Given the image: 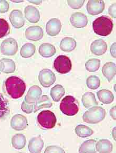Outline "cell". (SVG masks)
<instances>
[{"mask_svg": "<svg viewBox=\"0 0 116 153\" xmlns=\"http://www.w3.org/2000/svg\"><path fill=\"white\" fill-rule=\"evenodd\" d=\"M11 128L13 130L20 131L25 130L28 126V120L23 115L18 114L13 116L10 122Z\"/></svg>", "mask_w": 116, "mask_h": 153, "instance_id": "11", "label": "cell"}, {"mask_svg": "<svg viewBox=\"0 0 116 153\" xmlns=\"http://www.w3.org/2000/svg\"><path fill=\"white\" fill-rule=\"evenodd\" d=\"M9 10V4L7 1H0V13H6Z\"/></svg>", "mask_w": 116, "mask_h": 153, "instance_id": "39", "label": "cell"}, {"mask_svg": "<svg viewBox=\"0 0 116 153\" xmlns=\"http://www.w3.org/2000/svg\"><path fill=\"white\" fill-rule=\"evenodd\" d=\"M79 104L75 98L67 96L63 98L60 103V110L62 113L68 116H74L79 110Z\"/></svg>", "mask_w": 116, "mask_h": 153, "instance_id": "4", "label": "cell"}, {"mask_svg": "<svg viewBox=\"0 0 116 153\" xmlns=\"http://www.w3.org/2000/svg\"><path fill=\"white\" fill-rule=\"evenodd\" d=\"M95 147L98 153H111L113 149V145L110 140L102 139L96 143Z\"/></svg>", "mask_w": 116, "mask_h": 153, "instance_id": "22", "label": "cell"}, {"mask_svg": "<svg viewBox=\"0 0 116 153\" xmlns=\"http://www.w3.org/2000/svg\"><path fill=\"white\" fill-rule=\"evenodd\" d=\"M62 27L60 21L56 18L50 19L46 24V31L47 34L51 36H56L58 35Z\"/></svg>", "mask_w": 116, "mask_h": 153, "instance_id": "14", "label": "cell"}, {"mask_svg": "<svg viewBox=\"0 0 116 153\" xmlns=\"http://www.w3.org/2000/svg\"><path fill=\"white\" fill-rule=\"evenodd\" d=\"M110 115L113 119L116 120V106H114L110 111Z\"/></svg>", "mask_w": 116, "mask_h": 153, "instance_id": "42", "label": "cell"}, {"mask_svg": "<svg viewBox=\"0 0 116 153\" xmlns=\"http://www.w3.org/2000/svg\"><path fill=\"white\" fill-rule=\"evenodd\" d=\"M44 153H65V151L60 147L57 146H50L45 149Z\"/></svg>", "mask_w": 116, "mask_h": 153, "instance_id": "38", "label": "cell"}, {"mask_svg": "<svg viewBox=\"0 0 116 153\" xmlns=\"http://www.w3.org/2000/svg\"><path fill=\"white\" fill-rule=\"evenodd\" d=\"M36 51L35 45L31 43H26L22 47L20 54L23 58H28L34 55Z\"/></svg>", "mask_w": 116, "mask_h": 153, "instance_id": "30", "label": "cell"}, {"mask_svg": "<svg viewBox=\"0 0 116 153\" xmlns=\"http://www.w3.org/2000/svg\"><path fill=\"white\" fill-rule=\"evenodd\" d=\"M107 49V45L102 39L95 40L90 45V51L95 55H103L106 52Z\"/></svg>", "mask_w": 116, "mask_h": 153, "instance_id": "15", "label": "cell"}, {"mask_svg": "<svg viewBox=\"0 0 116 153\" xmlns=\"http://www.w3.org/2000/svg\"><path fill=\"white\" fill-rule=\"evenodd\" d=\"M110 53L113 57L116 58V43L113 44L111 46Z\"/></svg>", "mask_w": 116, "mask_h": 153, "instance_id": "41", "label": "cell"}, {"mask_svg": "<svg viewBox=\"0 0 116 153\" xmlns=\"http://www.w3.org/2000/svg\"><path fill=\"white\" fill-rule=\"evenodd\" d=\"M109 13L112 17L116 19V3L112 5L109 9Z\"/></svg>", "mask_w": 116, "mask_h": 153, "instance_id": "40", "label": "cell"}, {"mask_svg": "<svg viewBox=\"0 0 116 153\" xmlns=\"http://www.w3.org/2000/svg\"><path fill=\"white\" fill-rule=\"evenodd\" d=\"M5 88L11 98L17 99L23 96L26 86L23 80L17 76H11L5 81Z\"/></svg>", "mask_w": 116, "mask_h": 153, "instance_id": "1", "label": "cell"}, {"mask_svg": "<svg viewBox=\"0 0 116 153\" xmlns=\"http://www.w3.org/2000/svg\"><path fill=\"white\" fill-rule=\"evenodd\" d=\"M44 141L40 135L35 137L32 138L29 142L28 151H30V153H41L44 147Z\"/></svg>", "mask_w": 116, "mask_h": 153, "instance_id": "18", "label": "cell"}, {"mask_svg": "<svg viewBox=\"0 0 116 153\" xmlns=\"http://www.w3.org/2000/svg\"><path fill=\"white\" fill-rule=\"evenodd\" d=\"M25 17L32 23H36L40 19V14L38 9L32 5H28L24 10Z\"/></svg>", "mask_w": 116, "mask_h": 153, "instance_id": "17", "label": "cell"}, {"mask_svg": "<svg viewBox=\"0 0 116 153\" xmlns=\"http://www.w3.org/2000/svg\"><path fill=\"white\" fill-rule=\"evenodd\" d=\"M114 27L112 19L107 16L98 17L92 23V28L96 34L101 36H107L111 34Z\"/></svg>", "mask_w": 116, "mask_h": 153, "instance_id": "2", "label": "cell"}, {"mask_svg": "<svg viewBox=\"0 0 116 153\" xmlns=\"http://www.w3.org/2000/svg\"><path fill=\"white\" fill-rule=\"evenodd\" d=\"M1 74V71H0V74Z\"/></svg>", "mask_w": 116, "mask_h": 153, "instance_id": "44", "label": "cell"}, {"mask_svg": "<svg viewBox=\"0 0 116 153\" xmlns=\"http://www.w3.org/2000/svg\"><path fill=\"white\" fill-rule=\"evenodd\" d=\"M70 22L74 27L78 28L85 27L88 23V19L85 14L80 12H76L71 15Z\"/></svg>", "mask_w": 116, "mask_h": 153, "instance_id": "13", "label": "cell"}, {"mask_svg": "<svg viewBox=\"0 0 116 153\" xmlns=\"http://www.w3.org/2000/svg\"><path fill=\"white\" fill-rule=\"evenodd\" d=\"M85 1H67V3L69 6L71 7V9H79L81 8L85 3Z\"/></svg>", "mask_w": 116, "mask_h": 153, "instance_id": "36", "label": "cell"}, {"mask_svg": "<svg viewBox=\"0 0 116 153\" xmlns=\"http://www.w3.org/2000/svg\"><path fill=\"white\" fill-rule=\"evenodd\" d=\"M39 52L43 57L50 58L56 53V49L54 45L50 43H44L39 47Z\"/></svg>", "mask_w": 116, "mask_h": 153, "instance_id": "23", "label": "cell"}, {"mask_svg": "<svg viewBox=\"0 0 116 153\" xmlns=\"http://www.w3.org/2000/svg\"><path fill=\"white\" fill-rule=\"evenodd\" d=\"M39 80L44 87H50L56 81L55 74L49 69H43L39 72Z\"/></svg>", "mask_w": 116, "mask_h": 153, "instance_id": "8", "label": "cell"}, {"mask_svg": "<svg viewBox=\"0 0 116 153\" xmlns=\"http://www.w3.org/2000/svg\"><path fill=\"white\" fill-rule=\"evenodd\" d=\"M10 21L13 27L19 29L22 27L25 24V19L21 11L19 10H14L10 14Z\"/></svg>", "mask_w": 116, "mask_h": 153, "instance_id": "12", "label": "cell"}, {"mask_svg": "<svg viewBox=\"0 0 116 153\" xmlns=\"http://www.w3.org/2000/svg\"><path fill=\"white\" fill-rule=\"evenodd\" d=\"M37 121L43 128L51 129L56 125V117L53 112L49 110L42 111L37 116Z\"/></svg>", "mask_w": 116, "mask_h": 153, "instance_id": "5", "label": "cell"}, {"mask_svg": "<svg viewBox=\"0 0 116 153\" xmlns=\"http://www.w3.org/2000/svg\"><path fill=\"white\" fill-rule=\"evenodd\" d=\"M16 69V65L13 60L2 58L0 60V71L4 74L13 73Z\"/></svg>", "mask_w": 116, "mask_h": 153, "instance_id": "19", "label": "cell"}, {"mask_svg": "<svg viewBox=\"0 0 116 153\" xmlns=\"http://www.w3.org/2000/svg\"><path fill=\"white\" fill-rule=\"evenodd\" d=\"M34 112L43 108H50L53 103L48 96L44 95L39 97L36 101L34 103Z\"/></svg>", "mask_w": 116, "mask_h": 153, "instance_id": "21", "label": "cell"}, {"mask_svg": "<svg viewBox=\"0 0 116 153\" xmlns=\"http://www.w3.org/2000/svg\"><path fill=\"white\" fill-rule=\"evenodd\" d=\"M82 101L84 106L87 108L98 105V103L92 92H86L82 97Z\"/></svg>", "mask_w": 116, "mask_h": 153, "instance_id": "26", "label": "cell"}, {"mask_svg": "<svg viewBox=\"0 0 116 153\" xmlns=\"http://www.w3.org/2000/svg\"><path fill=\"white\" fill-rule=\"evenodd\" d=\"M65 90L62 85H57L52 88L51 90V96L52 99L55 102H58L60 101L62 97L64 96Z\"/></svg>", "mask_w": 116, "mask_h": 153, "instance_id": "29", "label": "cell"}, {"mask_svg": "<svg viewBox=\"0 0 116 153\" xmlns=\"http://www.w3.org/2000/svg\"><path fill=\"white\" fill-rule=\"evenodd\" d=\"M54 67L57 72L62 74H65L71 70L72 67L71 60L66 56H59L54 61Z\"/></svg>", "mask_w": 116, "mask_h": 153, "instance_id": "6", "label": "cell"}, {"mask_svg": "<svg viewBox=\"0 0 116 153\" xmlns=\"http://www.w3.org/2000/svg\"><path fill=\"white\" fill-rule=\"evenodd\" d=\"M21 108L22 111L27 114L34 112V104H28L25 101L22 103Z\"/></svg>", "mask_w": 116, "mask_h": 153, "instance_id": "37", "label": "cell"}, {"mask_svg": "<svg viewBox=\"0 0 116 153\" xmlns=\"http://www.w3.org/2000/svg\"><path fill=\"white\" fill-rule=\"evenodd\" d=\"M95 140H89L82 143L79 149V153H96Z\"/></svg>", "mask_w": 116, "mask_h": 153, "instance_id": "28", "label": "cell"}, {"mask_svg": "<svg viewBox=\"0 0 116 153\" xmlns=\"http://www.w3.org/2000/svg\"><path fill=\"white\" fill-rule=\"evenodd\" d=\"M75 133L78 136L82 138H86L92 135L94 131L87 126L80 124L75 128Z\"/></svg>", "mask_w": 116, "mask_h": 153, "instance_id": "31", "label": "cell"}, {"mask_svg": "<svg viewBox=\"0 0 116 153\" xmlns=\"http://www.w3.org/2000/svg\"><path fill=\"white\" fill-rule=\"evenodd\" d=\"M106 117V111L101 106H94L86 111L83 121L88 124H96L102 121Z\"/></svg>", "mask_w": 116, "mask_h": 153, "instance_id": "3", "label": "cell"}, {"mask_svg": "<svg viewBox=\"0 0 116 153\" xmlns=\"http://www.w3.org/2000/svg\"><path fill=\"white\" fill-rule=\"evenodd\" d=\"M0 49L4 55H15L18 51L17 42L13 38H7L1 43Z\"/></svg>", "mask_w": 116, "mask_h": 153, "instance_id": "7", "label": "cell"}, {"mask_svg": "<svg viewBox=\"0 0 116 153\" xmlns=\"http://www.w3.org/2000/svg\"><path fill=\"white\" fill-rule=\"evenodd\" d=\"M60 48L65 52H71L75 49L76 42L74 38L65 37L61 41L59 45Z\"/></svg>", "mask_w": 116, "mask_h": 153, "instance_id": "24", "label": "cell"}, {"mask_svg": "<svg viewBox=\"0 0 116 153\" xmlns=\"http://www.w3.org/2000/svg\"><path fill=\"white\" fill-rule=\"evenodd\" d=\"M32 3L36 4H39L42 2V1H28Z\"/></svg>", "mask_w": 116, "mask_h": 153, "instance_id": "43", "label": "cell"}, {"mask_svg": "<svg viewBox=\"0 0 116 153\" xmlns=\"http://www.w3.org/2000/svg\"><path fill=\"white\" fill-rule=\"evenodd\" d=\"M86 85L90 89H97L100 85V80L96 76H90L86 80Z\"/></svg>", "mask_w": 116, "mask_h": 153, "instance_id": "34", "label": "cell"}, {"mask_svg": "<svg viewBox=\"0 0 116 153\" xmlns=\"http://www.w3.org/2000/svg\"><path fill=\"white\" fill-rule=\"evenodd\" d=\"M42 94V90L38 85H34L28 90L24 101L28 104H34Z\"/></svg>", "mask_w": 116, "mask_h": 153, "instance_id": "16", "label": "cell"}, {"mask_svg": "<svg viewBox=\"0 0 116 153\" xmlns=\"http://www.w3.org/2000/svg\"><path fill=\"white\" fill-rule=\"evenodd\" d=\"M25 34L26 39L28 40L37 42L43 38L44 32L40 26H32L26 29Z\"/></svg>", "mask_w": 116, "mask_h": 153, "instance_id": "9", "label": "cell"}, {"mask_svg": "<svg viewBox=\"0 0 116 153\" xmlns=\"http://www.w3.org/2000/svg\"><path fill=\"white\" fill-rule=\"evenodd\" d=\"M10 112L9 102L0 94V118H3Z\"/></svg>", "mask_w": 116, "mask_h": 153, "instance_id": "33", "label": "cell"}, {"mask_svg": "<svg viewBox=\"0 0 116 153\" xmlns=\"http://www.w3.org/2000/svg\"><path fill=\"white\" fill-rule=\"evenodd\" d=\"M102 73L108 81L110 82L116 75V64L112 62H106L103 67Z\"/></svg>", "mask_w": 116, "mask_h": 153, "instance_id": "20", "label": "cell"}, {"mask_svg": "<svg viewBox=\"0 0 116 153\" xmlns=\"http://www.w3.org/2000/svg\"><path fill=\"white\" fill-rule=\"evenodd\" d=\"M26 144V137L23 134H15L12 139V144L16 149L20 150L23 149L25 146Z\"/></svg>", "mask_w": 116, "mask_h": 153, "instance_id": "27", "label": "cell"}, {"mask_svg": "<svg viewBox=\"0 0 116 153\" xmlns=\"http://www.w3.org/2000/svg\"><path fill=\"white\" fill-rule=\"evenodd\" d=\"M97 95L100 101L103 104H110L114 100V94L108 90H100L97 92Z\"/></svg>", "mask_w": 116, "mask_h": 153, "instance_id": "25", "label": "cell"}, {"mask_svg": "<svg viewBox=\"0 0 116 153\" xmlns=\"http://www.w3.org/2000/svg\"><path fill=\"white\" fill-rule=\"evenodd\" d=\"M10 32V27L7 22L4 19H0V38L7 36Z\"/></svg>", "mask_w": 116, "mask_h": 153, "instance_id": "35", "label": "cell"}, {"mask_svg": "<svg viewBox=\"0 0 116 153\" xmlns=\"http://www.w3.org/2000/svg\"><path fill=\"white\" fill-rule=\"evenodd\" d=\"M100 66V60L99 59L92 58L88 60L85 64L86 70L89 72H94L97 71Z\"/></svg>", "mask_w": 116, "mask_h": 153, "instance_id": "32", "label": "cell"}, {"mask_svg": "<svg viewBox=\"0 0 116 153\" xmlns=\"http://www.w3.org/2000/svg\"><path fill=\"white\" fill-rule=\"evenodd\" d=\"M105 7V4L103 1H88L86 9L88 13L91 15H98L103 12Z\"/></svg>", "mask_w": 116, "mask_h": 153, "instance_id": "10", "label": "cell"}]
</instances>
